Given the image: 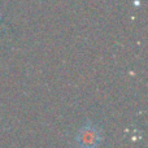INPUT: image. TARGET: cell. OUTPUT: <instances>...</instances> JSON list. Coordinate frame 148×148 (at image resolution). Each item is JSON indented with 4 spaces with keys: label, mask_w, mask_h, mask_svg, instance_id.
I'll use <instances>...</instances> for the list:
<instances>
[{
    "label": "cell",
    "mask_w": 148,
    "mask_h": 148,
    "mask_svg": "<svg viewBox=\"0 0 148 148\" xmlns=\"http://www.w3.org/2000/svg\"><path fill=\"white\" fill-rule=\"evenodd\" d=\"M103 140L101 130L91 121L78 130L75 135V142L78 148H97Z\"/></svg>",
    "instance_id": "1"
}]
</instances>
